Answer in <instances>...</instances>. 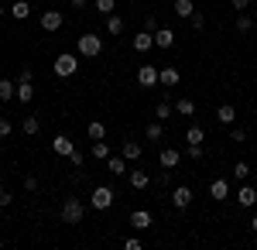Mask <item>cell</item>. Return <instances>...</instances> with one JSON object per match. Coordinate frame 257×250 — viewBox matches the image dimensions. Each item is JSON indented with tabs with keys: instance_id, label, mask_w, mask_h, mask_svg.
I'll return each instance as SVG.
<instances>
[{
	"instance_id": "cell-1",
	"label": "cell",
	"mask_w": 257,
	"mask_h": 250,
	"mask_svg": "<svg viewBox=\"0 0 257 250\" xmlns=\"http://www.w3.org/2000/svg\"><path fill=\"white\" fill-rule=\"evenodd\" d=\"M52 72H55L59 79H72L76 72H79V55H76V52H62V55H55Z\"/></svg>"
},
{
	"instance_id": "cell-2",
	"label": "cell",
	"mask_w": 257,
	"mask_h": 250,
	"mask_svg": "<svg viewBox=\"0 0 257 250\" xmlns=\"http://www.w3.org/2000/svg\"><path fill=\"white\" fill-rule=\"evenodd\" d=\"M99 52H103V38H99L96 31H86V35H79V41H76V55L96 58Z\"/></svg>"
},
{
	"instance_id": "cell-3",
	"label": "cell",
	"mask_w": 257,
	"mask_h": 250,
	"mask_svg": "<svg viewBox=\"0 0 257 250\" xmlns=\"http://www.w3.org/2000/svg\"><path fill=\"white\" fill-rule=\"evenodd\" d=\"M82 216H86V206H82L76 195H69V199L62 202V219H65L69 226H76V223H82Z\"/></svg>"
},
{
	"instance_id": "cell-4",
	"label": "cell",
	"mask_w": 257,
	"mask_h": 250,
	"mask_svg": "<svg viewBox=\"0 0 257 250\" xmlns=\"http://www.w3.org/2000/svg\"><path fill=\"white\" fill-rule=\"evenodd\" d=\"M89 206H93L96 212H106L110 206H113V189H110V185H96V189H93V199H89Z\"/></svg>"
},
{
	"instance_id": "cell-5",
	"label": "cell",
	"mask_w": 257,
	"mask_h": 250,
	"mask_svg": "<svg viewBox=\"0 0 257 250\" xmlns=\"http://www.w3.org/2000/svg\"><path fill=\"white\" fill-rule=\"evenodd\" d=\"M172 206H175V209H189V206H192V189H189V185H175Z\"/></svg>"
},
{
	"instance_id": "cell-6",
	"label": "cell",
	"mask_w": 257,
	"mask_h": 250,
	"mask_svg": "<svg viewBox=\"0 0 257 250\" xmlns=\"http://www.w3.org/2000/svg\"><path fill=\"white\" fill-rule=\"evenodd\" d=\"M158 82L165 86V89H175L178 82H182V72L172 69V65H165V69H158Z\"/></svg>"
},
{
	"instance_id": "cell-7",
	"label": "cell",
	"mask_w": 257,
	"mask_h": 250,
	"mask_svg": "<svg viewBox=\"0 0 257 250\" xmlns=\"http://www.w3.org/2000/svg\"><path fill=\"white\" fill-rule=\"evenodd\" d=\"M138 82L144 86V89L158 86V65H141V69H138Z\"/></svg>"
},
{
	"instance_id": "cell-8",
	"label": "cell",
	"mask_w": 257,
	"mask_h": 250,
	"mask_svg": "<svg viewBox=\"0 0 257 250\" xmlns=\"http://www.w3.org/2000/svg\"><path fill=\"white\" fill-rule=\"evenodd\" d=\"M151 223H155L151 209H134V212H131V226H134V230H148Z\"/></svg>"
},
{
	"instance_id": "cell-9",
	"label": "cell",
	"mask_w": 257,
	"mask_h": 250,
	"mask_svg": "<svg viewBox=\"0 0 257 250\" xmlns=\"http://www.w3.org/2000/svg\"><path fill=\"white\" fill-rule=\"evenodd\" d=\"M155 48H165V52L175 48V31H172V28H158V31H155Z\"/></svg>"
},
{
	"instance_id": "cell-10",
	"label": "cell",
	"mask_w": 257,
	"mask_h": 250,
	"mask_svg": "<svg viewBox=\"0 0 257 250\" xmlns=\"http://www.w3.org/2000/svg\"><path fill=\"white\" fill-rule=\"evenodd\" d=\"M131 45H134V52H151L155 48V31H138Z\"/></svg>"
},
{
	"instance_id": "cell-11",
	"label": "cell",
	"mask_w": 257,
	"mask_h": 250,
	"mask_svg": "<svg viewBox=\"0 0 257 250\" xmlns=\"http://www.w3.org/2000/svg\"><path fill=\"white\" fill-rule=\"evenodd\" d=\"M62 11H45V14H41V28H45V31H59L62 28Z\"/></svg>"
},
{
	"instance_id": "cell-12",
	"label": "cell",
	"mask_w": 257,
	"mask_h": 250,
	"mask_svg": "<svg viewBox=\"0 0 257 250\" xmlns=\"http://www.w3.org/2000/svg\"><path fill=\"white\" fill-rule=\"evenodd\" d=\"M158 161H161V168H178V161H182V151H175V148H165V151L158 154Z\"/></svg>"
},
{
	"instance_id": "cell-13",
	"label": "cell",
	"mask_w": 257,
	"mask_h": 250,
	"mask_svg": "<svg viewBox=\"0 0 257 250\" xmlns=\"http://www.w3.org/2000/svg\"><path fill=\"white\" fill-rule=\"evenodd\" d=\"M52 151H55V154H62V158H69V154L76 151V144H72V141H69L65 134H59L55 141H52Z\"/></svg>"
},
{
	"instance_id": "cell-14",
	"label": "cell",
	"mask_w": 257,
	"mask_h": 250,
	"mask_svg": "<svg viewBox=\"0 0 257 250\" xmlns=\"http://www.w3.org/2000/svg\"><path fill=\"white\" fill-rule=\"evenodd\" d=\"M216 120L230 127V123H237V110H233L230 103H219V106H216Z\"/></svg>"
},
{
	"instance_id": "cell-15",
	"label": "cell",
	"mask_w": 257,
	"mask_h": 250,
	"mask_svg": "<svg viewBox=\"0 0 257 250\" xmlns=\"http://www.w3.org/2000/svg\"><path fill=\"white\" fill-rule=\"evenodd\" d=\"M11 99H18V82L0 79V103H11Z\"/></svg>"
},
{
	"instance_id": "cell-16",
	"label": "cell",
	"mask_w": 257,
	"mask_h": 250,
	"mask_svg": "<svg viewBox=\"0 0 257 250\" xmlns=\"http://www.w3.org/2000/svg\"><path fill=\"white\" fill-rule=\"evenodd\" d=\"M209 195H213L216 202H223V199L230 195V182H226V178H216V182L209 185Z\"/></svg>"
},
{
	"instance_id": "cell-17",
	"label": "cell",
	"mask_w": 257,
	"mask_h": 250,
	"mask_svg": "<svg viewBox=\"0 0 257 250\" xmlns=\"http://www.w3.org/2000/svg\"><path fill=\"white\" fill-rule=\"evenodd\" d=\"M106 168L113 175H127V158H123V154H110V158H106Z\"/></svg>"
},
{
	"instance_id": "cell-18",
	"label": "cell",
	"mask_w": 257,
	"mask_h": 250,
	"mask_svg": "<svg viewBox=\"0 0 257 250\" xmlns=\"http://www.w3.org/2000/svg\"><path fill=\"white\" fill-rule=\"evenodd\" d=\"M175 113H178V116H192V113H196V99L178 96V99H175Z\"/></svg>"
},
{
	"instance_id": "cell-19",
	"label": "cell",
	"mask_w": 257,
	"mask_h": 250,
	"mask_svg": "<svg viewBox=\"0 0 257 250\" xmlns=\"http://www.w3.org/2000/svg\"><path fill=\"white\" fill-rule=\"evenodd\" d=\"M21 131H24V134H28V137H35V134H38V131H41V120H38V116H35V113H28V116H24V120H21Z\"/></svg>"
},
{
	"instance_id": "cell-20",
	"label": "cell",
	"mask_w": 257,
	"mask_h": 250,
	"mask_svg": "<svg viewBox=\"0 0 257 250\" xmlns=\"http://www.w3.org/2000/svg\"><path fill=\"white\" fill-rule=\"evenodd\" d=\"M11 18H14V21H28V18H31V7H28V0H18V4H11Z\"/></svg>"
},
{
	"instance_id": "cell-21",
	"label": "cell",
	"mask_w": 257,
	"mask_h": 250,
	"mask_svg": "<svg viewBox=\"0 0 257 250\" xmlns=\"http://www.w3.org/2000/svg\"><path fill=\"white\" fill-rule=\"evenodd\" d=\"M123 28H127V24H123V18H117V14H110V18H106V35L120 38V35H123Z\"/></svg>"
},
{
	"instance_id": "cell-22",
	"label": "cell",
	"mask_w": 257,
	"mask_h": 250,
	"mask_svg": "<svg viewBox=\"0 0 257 250\" xmlns=\"http://www.w3.org/2000/svg\"><path fill=\"white\" fill-rule=\"evenodd\" d=\"M185 144H206V131H202L199 123H192V127L185 131Z\"/></svg>"
},
{
	"instance_id": "cell-23",
	"label": "cell",
	"mask_w": 257,
	"mask_h": 250,
	"mask_svg": "<svg viewBox=\"0 0 257 250\" xmlns=\"http://www.w3.org/2000/svg\"><path fill=\"white\" fill-rule=\"evenodd\" d=\"M110 154H113V148L106 144V137H103V141H93V158H96V161H106Z\"/></svg>"
},
{
	"instance_id": "cell-24",
	"label": "cell",
	"mask_w": 257,
	"mask_h": 250,
	"mask_svg": "<svg viewBox=\"0 0 257 250\" xmlns=\"http://www.w3.org/2000/svg\"><path fill=\"white\" fill-rule=\"evenodd\" d=\"M237 202H240V206H254V202H257V189H254V185H243V189L237 192Z\"/></svg>"
},
{
	"instance_id": "cell-25",
	"label": "cell",
	"mask_w": 257,
	"mask_h": 250,
	"mask_svg": "<svg viewBox=\"0 0 257 250\" xmlns=\"http://www.w3.org/2000/svg\"><path fill=\"white\" fill-rule=\"evenodd\" d=\"M127 178H131V185H134V189H148V182H151V178H148V172H141V168H134V172H127Z\"/></svg>"
},
{
	"instance_id": "cell-26",
	"label": "cell",
	"mask_w": 257,
	"mask_h": 250,
	"mask_svg": "<svg viewBox=\"0 0 257 250\" xmlns=\"http://www.w3.org/2000/svg\"><path fill=\"white\" fill-rule=\"evenodd\" d=\"M172 113H175V103L172 99H161L158 106H155V116L158 120H172Z\"/></svg>"
},
{
	"instance_id": "cell-27",
	"label": "cell",
	"mask_w": 257,
	"mask_h": 250,
	"mask_svg": "<svg viewBox=\"0 0 257 250\" xmlns=\"http://www.w3.org/2000/svg\"><path fill=\"white\" fill-rule=\"evenodd\" d=\"M35 99V82H18V103H31Z\"/></svg>"
},
{
	"instance_id": "cell-28",
	"label": "cell",
	"mask_w": 257,
	"mask_h": 250,
	"mask_svg": "<svg viewBox=\"0 0 257 250\" xmlns=\"http://www.w3.org/2000/svg\"><path fill=\"white\" fill-rule=\"evenodd\" d=\"M93 11L103 14V18H110V14L117 11V0H93Z\"/></svg>"
},
{
	"instance_id": "cell-29",
	"label": "cell",
	"mask_w": 257,
	"mask_h": 250,
	"mask_svg": "<svg viewBox=\"0 0 257 250\" xmlns=\"http://www.w3.org/2000/svg\"><path fill=\"white\" fill-rule=\"evenodd\" d=\"M120 154H123L127 161H141V154H144V151H141V144H138V141H127V144H123V151H120Z\"/></svg>"
},
{
	"instance_id": "cell-30",
	"label": "cell",
	"mask_w": 257,
	"mask_h": 250,
	"mask_svg": "<svg viewBox=\"0 0 257 250\" xmlns=\"http://www.w3.org/2000/svg\"><path fill=\"white\" fill-rule=\"evenodd\" d=\"M192 14H196L192 0H175V18H192Z\"/></svg>"
},
{
	"instance_id": "cell-31",
	"label": "cell",
	"mask_w": 257,
	"mask_h": 250,
	"mask_svg": "<svg viewBox=\"0 0 257 250\" xmlns=\"http://www.w3.org/2000/svg\"><path fill=\"white\" fill-rule=\"evenodd\" d=\"M86 134H89V141H103V137H106V123H99V120H93V123L86 127Z\"/></svg>"
},
{
	"instance_id": "cell-32",
	"label": "cell",
	"mask_w": 257,
	"mask_h": 250,
	"mask_svg": "<svg viewBox=\"0 0 257 250\" xmlns=\"http://www.w3.org/2000/svg\"><path fill=\"white\" fill-rule=\"evenodd\" d=\"M254 28V14H237V31L240 35H247Z\"/></svg>"
},
{
	"instance_id": "cell-33",
	"label": "cell",
	"mask_w": 257,
	"mask_h": 250,
	"mask_svg": "<svg viewBox=\"0 0 257 250\" xmlns=\"http://www.w3.org/2000/svg\"><path fill=\"white\" fill-rule=\"evenodd\" d=\"M144 131H148V141H151V144H158L161 137H165V127H161V123H148Z\"/></svg>"
},
{
	"instance_id": "cell-34",
	"label": "cell",
	"mask_w": 257,
	"mask_h": 250,
	"mask_svg": "<svg viewBox=\"0 0 257 250\" xmlns=\"http://www.w3.org/2000/svg\"><path fill=\"white\" fill-rule=\"evenodd\" d=\"M185 158H192V161H202V158H206L202 144H189V148H185Z\"/></svg>"
},
{
	"instance_id": "cell-35",
	"label": "cell",
	"mask_w": 257,
	"mask_h": 250,
	"mask_svg": "<svg viewBox=\"0 0 257 250\" xmlns=\"http://www.w3.org/2000/svg\"><path fill=\"white\" fill-rule=\"evenodd\" d=\"M247 175H250V165L247 161H237L233 165V178H247Z\"/></svg>"
},
{
	"instance_id": "cell-36",
	"label": "cell",
	"mask_w": 257,
	"mask_h": 250,
	"mask_svg": "<svg viewBox=\"0 0 257 250\" xmlns=\"http://www.w3.org/2000/svg\"><path fill=\"white\" fill-rule=\"evenodd\" d=\"M24 189H28V192H38V189H41V178H38V175H28V178H24Z\"/></svg>"
},
{
	"instance_id": "cell-37",
	"label": "cell",
	"mask_w": 257,
	"mask_h": 250,
	"mask_svg": "<svg viewBox=\"0 0 257 250\" xmlns=\"http://www.w3.org/2000/svg\"><path fill=\"white\" fill-rule=\"evenodd\" d=\"M230 141L243 144V141H247V131H243V127H233V131H230Z\"/></svg>"
},
{
	"instance_id": "cell-38",
	"label": "cell",
	"mask_w": 257,
	"mask_h": 250,
	"mask_svg": "<svg viewBox=\"0 0 257 250\" xmlns=\"http://www.w3.org/2000/svg\"><path fill=\"white\" fill-rule=\"evenodd\" d=\"M11 131H14V123L7 116H0V137H11Z\"/></svg>"
},
{
	"instance_id": "cell-39",
	"label": "cell",
	"mask_w": 257,
	"mask_h": 250,
	"mask_svg": "<svg viewBox=\"0 0 257 250\" xmlns=\"http://www.w3.org/2000/svg\"><path fill=\"white\" fill-rule=\"evenodd\" d=\"M144 31H158V18L155 14H144Z\"/></svg>"
},
{
	"instance_id": "cell-40",
	"label": "cell",
	"mask_w": 257,
	"mask_h": 250,
	"mask_svg": "<svg viewBox=\"0 0 257 250\" xmlns=\"http://www.w3.org/2000/svg\"><path fill=\"white\" fill-rule=\"evenodd\" d=\"M69 161H72L76 168H82V165H86V154H82V151H72V154H69Z\"/></svg>"
},
{
	"instance_id": "cell-41",
	"label": "cell",
	"mask_w": 257,
	"mask_h": 250,
	"mask_svg": "<svg viewBox=\"0 0 257 250\" xmlns=\"http://www.w3.org/2000/svg\"><path fill=\"white\" fill-rule=\"evenodd\" d=\"M144 247V243H141L138 236H127V240H123V250H141Z\"/></svg>"
},
{
	"instance_id": "cell-42",
	"label": "cell",
	"mask_w": 257,
	"mask_h": 250,
	"mask_svg": "<svg viewBox=\"0 0 257 250\" xmlns=\"http://www.w3.org/2000/svg\"><path fill=\"white\" fill-rule=\"evenodd\" d=\"M189 24H192L196 31H202V28H206V18H202V14H192V18H189Z\"/></svg>"
},
{
	"instance_id": "cell-43",
	"label": "cell",
	"mask_w": 257,
	"mask_h": 250,
	"mask_svg": "<svg viewBox=\"0 0 257 250\" xmlns=\"http://www.w3.org/2000/svg\"><path fill=\"white\" fill-rule=\"evenodd\" d=\"M7 206H11V189L0 185V209H7Z\"/></svg>"
},
{
	"instance_id": "cell-44",
	"label": "cell",
	"mask_w": 257,
	"mask_h": 250,
	"mask_svg": "<svg viewBox=\"0 0 257 250\" xmlns=\"http://www.w3.org/2000/svg\"><path fill=\"white\" fill-rule=\"evenodd\" d=\"M18 82H35V72H31V69H21V72H18Z\"/></svg>"
},
{
	"instance_id": "cell-45",
	"label": "cell",
	"mask_w": 257,
	"mask_h": 250,
	"mask_svg": "<svg viewBox=\"0 0 257 250\" xmlns=\"http://www.w3.org/2000/svg\"><path fill=\"white\" fill-rule=\"evenodd\" d=\"M230 7H233V11H247V7H250V0H230Z\"/></svg>"
},
{
	"instance_id": "cell-46",
	"label": "cell",
	"mask_w": 257,
	"mask_h": 250,
	"mask_svg": "<svg viewBox=\"0 0 257 250\" xmlns=\"http://www.w3.org/2000/svg\"><path fill=\"white\" fill-rule=\"evenodd\" d=\"M69 4H72V11H86L89 7V0H69Z\"/></svg>"
},
{
	"instance_id": "cell-47",
	"label": "cell",
	"mask_w": 257,
	"mask_h": 250,
	"mask_svg": "<svg viewBox=\"0 0 257 250\" xmlns=\"http://www.w3.org/2000/svg\"><path fill=\"white\" fill-rule=\"evenodd\" d=\"M250 230H254V233H257V212H254V219H250Z\"/></svg>"
},
{
	"instance_id": "cell-48",
	"label": "cell",
	"mask_w": 257,
	"mask_h": 250,
	"mask_svg": "<svg viewBox=\"0 0 257 250\" xmlns=\"http://www.w3.org/2000/svg\"><path fill=\"white\" fill-rule=\"evenodd\" d=\"M0 21H4V7H0Z\"/></svg>"
},
{
	"instance_id": "cell-49",
	"label": "cell",
	"mask_w": 257,
	"mask_h": 250,
	"mask_svg": "<svg viewBox=\"0 0 257 250\" xmlns=\"http://www.w3.org/2000/svg\"><path fill=\"white\" fill-rule=\"evenodd\" d=\"M254 116H257V103H254Z\"/></svg>"
},
{
	"instance_id": "cell-50",
	"label": "cell",
	"mask_w": 257,
	"mask_h": 250,
	"mask_svg": "<svg viewBox=\"0 0 257 250\" xmlns=\"http://www.w3.org/2000/svg\"><path fill=\"white\" fill-rule=\"evenodd\" d=\"M254 14H257V11H254Z\"/></svg>"
}]
</instances>
